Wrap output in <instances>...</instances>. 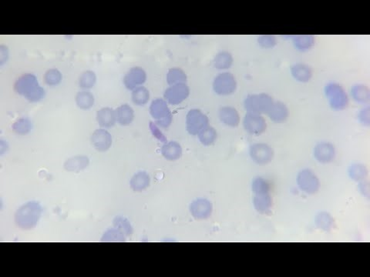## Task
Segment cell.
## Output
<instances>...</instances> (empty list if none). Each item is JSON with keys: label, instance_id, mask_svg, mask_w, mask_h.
I'll list each match as a JSON object with an SVG mask.
<instances>
[{"label": "cell", "instance_id": "6da1fadb", "mask_svg": "<svg viewBox=\"0 0 370 277\" xmlns=\"http://www.w3.org/2000/svg\"><path fill=\"white\" fill-rule=\"evenodd\" d=\"M14 89L30 103L40 101L45 97L44 89L39 85L37 77L30 73L22 75L16 80Z\"/></svg>", "mask_w": 370, "mask_h": 277}, {"label": "cell", "instance_id": "7a4b0ae2", "mask_svg": "<svg viewBox=\"0 0 370 277\" xmlns=\"http://www.w3.org/2000/svg\"><path fill=\"white\" fill-rule=\"evenodd\" d=\"M41 205L37 202H28L22 205L15 213V222L18 227L22 230H32L37 227L41 217Z\"/></svg>", "mask_w": 370, "mask_h": 277}, {"label": "cell", "instance_id": "3957f363", "mask_svg": "<svg viewBox=\"0 0 370 277\" xmlns=\"http://www.w3.org/2000/svg\"><path fill=\"white\" fill-rule=\"evenodd\" d=\"M273 103V99L269 94H252L246 97L244 102V106L248 113L267 114Z\"/></svg>", "mask_w": 370, "mask_h": 277}, {"label": "cell", "instance_id": "277c9868", "mask_svg": "<svg viewBox=\"0 0 370 277\" xmlns=\"http://www.w3.org/2000/svg\"><path fill=\"white\" fill-rule=\"evenodd\" d=\"M329 105L335 110H343L349 105V97L342 86L331 82L325 87Z\"/></svg>", "mask_w": 370, "mask_h": 277}, {"label": "cell", "instance_id": "5b68a950", "mask_svg": "<svg viewBox=\"0 0 370 277\" xmlns=\"http://www.w3.org/2000/svg\"><path fill=\"white\" fill-rule=\"evenodd\" d=\"M150 113L159 127L167 128L172 122V115L165 100L157 99L152 102Z\"/></svg>", "mask_w": 370, "mask_h": 277}, {"label": "cell", "instance_id": "8992f818", "mask_svg": "<svg viewBox=\"0 0 370 277\" xmlns=\"http://www.w3.org/2000/svg\"><path fill=\"white\" fill-rule=\"evenodd\" d=\"M236 88H237V82L234 75L231 73H221L214 79V91L219 95H231L235 92Z\"/></svg>", "mask_w": 370, "mask_h": 277}, {"label": "cell", "instance_id": "52a82bcc", "mask_svg": "<svg viewBox=\"0 0 370 277\" xmlns=\"http://www.w3.org/2000/svg\"><path fill=\"white\" fill-rule=\"evenodd\" d=\"M208 117L199 109H191L186 116V127L191 135L196 136L208 126Z\"/></svg>", "mask_w": 370, "mask_h": 277}, {"label": "cell", "instance_id": "ba28073f", "mask_svg": "<svg viewBox=\"0 0 370 277\" xmlns=\"http://www.w3.org/2000/svg\"><path fill=\"white\" fill-rule=\"evenodd\" d=\"M297 183L300 190L307 194H315L320 190V179L312 170L308 169L299 172Z\"/></svg>", "mask_w": 370, "mask_h": 277}, {"label": "cell", "instance_id": "9c48e42d", "mask_svg": "<svg viewBox=\"0 0 370 277\" xmlns=\"http://www.w3.org/2000/svg\"><path fill=\"white\" fill-rule=\"evenodd\" d=\"M243 126L247 133L255 136L262 134L267 129V124L264 117L255 113H247L244 118Z\"/></svg>", "mask_w": 370, "mask_h": 277}, {"label": "cell", "instance_id": "30bf717a", "mask_svg": "<svg viewBox=\"0 0 370 277\" xmlns=\"http://www.w3.org/2000/svg\"><path fill=\"white\" fill-rule=\"evenodd\" d=\"M251 158L258 165L270 163L274 157V151L269 145L265 143H255L249 149Z\"/></svg>", "mask_w": 370, "mask_h": 277}, {"label": "cell", "instance_id": "8fae6325", "mask_svg": "<svg viewBox=\"0 0 370 277\" xmlns=\"http://www.w3.org/2000/svg\"><path fill=\"white\" fill-rule=\"evenodd\" d=\"M190 94V89L186 83L171 86L165 93V99L171 105H178L184 101Z\"/></svg>", "mask_w": 370, "mask_h": 277}, {"label": "cell", "instance_id": "7c38bea8", "mask_svg": "<svg viewBox=\"0 0 370 277\" xmlns=\"http://www.w3.org/2000/svg\"><path fill=\"white\" fill-rule=\"evenodd\" d=\"M189 209L194 218L196 220H206L212 215L213 206L206 199H198L191 203Z\"/></svg>", "mask_w": 370, "mask_h": 277}, {"label": "cell", "instance_id": "4fadbf2b", "mask_svg": "<svg viewBox=\"0 0 370 277\" xmlns=\"http://www.w3.org/2000/svg\"><path fill=\"white\" fill-rule=\"evenodd\" d=\"M147 79V74L141 67H134L129 70L124 76L123 83L129 90H134L144 83Z\"/></svg>", "mask_w": 370, "mask_h": 277}, {"label": "cell", "instance_id": "5bb4252c", "mask_svg": "<svg viewBox=\"0 0 370 277\" xmlns=\"http://www.w3.org/2000/svg\"><path fill=\"white\" fill-rule=\"evenodd\" d=\"M91 143L99 152H106L112 145V136L107 130L99 129L92 135Z\"/></svg>", "mask_w": 370, "mask_h": 277}, {"label": "cell", "instance_id": "9a60e30c", "mask_svg": "<svg viewBox=\"0 0 370 277\" xmlns=\"http://www.w3.org/2000/svg\"><path fill=\"white\" fill-rule=\"evenodd\" d=\"M314 157L321 163H329L335 158V149L333 145L329 143H319L314 148Z\"/></svg>", "mask_w": 370, "mask_h": 277}, {"label": "cell", "instance_id": "2e32d148", "mask_svg": "<svg viewBox=\"0 0 370 277\" xmlns=\"http://www.w3.org/2000/svg\"><path fill=\"white\" fill-rule=\"evenodd\" d=\"M219 116L220 120L228 127H237L240 122L239 112L231 106H223L220 108Z\"/></svg>", "mask_w": 370, "mask_h": 277}, {"label": "cell", "instance_id": "e0dca14e", "mask_svg": "<svg viewBox=\"0 0 370 277\" xmlns=\"http://www.w3.org/2000/svg\"><path fill=\"white\" fill-rule=\"evenodd\" d=\"M267 115L273 122L276 124H282L288 119V107L282 102H274Z\"/></svg>", "mask_w": 370, "mask_h": 277}, {"label": "cell", "instance_id": "ac0fdd59", "mask_svg": "<svg viewBox=\"0 0 370 277\" xmlns=\"http://www.w3.org/2000/svg\"><path fill=\"white\" fill-rule=\"evenodd\" d=\"M255 209L261 214H267L272 212L273 201L270 193L255 194L253 198Z\"/></svg>", "mask_w": 370, "mask_h": 277}, {"label": "cell", "instance_id": "d6986e66", "mask_svg": "<svg viewBox=\"0 0 370 277\" xmlns=\"http://www.w3.org/2000/svg\"><path fill=\"white\" fill-rule=\"evenodd\" d=\"M97 120L99 125L103 128H111L117 122L115 111L109 107L102 108L97 111Z\"/></svg>", "mask_w": 370, "mask_h": 277}, {"label": "cell", "instance_id": "ffe728a7", "mask_svg": "<svg viewBox=\"0 0 370 277\" xmlns=\"http://www.w3.org/2000/svg\"><path fill=\"white\" fill-rule=\"evenodd\" d=\"M90 164V160L88 157L85 156H76L68 159L64 163V169L68 172L82 171L84 169L87 168Z\"/></svg>", "mask_w": 370, "mask_h": 277}, {"label": "cell", "instance_id": "44dd1931", "mask_svg": "<svg viewBox=\"0 0 370 277\" xmlns=\"http://www.w3.org/2000/svg\"><path fill=\"white\" fill-rule=\"evenodd\" d=\"M117 121L121 126L130 125L135 119V112L129 105L123 104L115 110Z\"/></svg>", "mask_w": 370, "mask_h": 277}, {"label": "cell", "instance_id": "7402d4cb", "mask_svg": "<svg viewBox=\"0 0 370 277\" xmlns=\"http://www.w3.org/2000/svg\"><path fill=\"white\" fill-rule=\"evenodd\" d=\"M150 178L146 172H139L134 175L130 181V187L135 192H142L150 187Z\"/></svg>", "mask_w": 370, "mask_h": 277}, {"label": "cell", "instance_id": "603a6c76", "mask_svg": "<svg viewBox=\"0 0 370 277\" xmlns=\"http://www.w3.org/2000/svg\"><path fill=\"white\" fill-rule=\"evenodd\" d=\"M291 73L294 79L302 82H307L312 77V70L305 64H299L293 66Z\"/></svg>", "mask_w": 370, "mask_h": 277}, {"label": "cell", "instance_id": "cb8c5ba5", "mask_svg": "<svg viewBox=\"0 0 370 277\" xmlns=\"http://www.w3.org/2000/svg\"><path fill=\"white\" fill-rule=\"evenodd\" d=\"M162 153L166 160L174 161L181 157L182 148L177 142H169L162 146Z\"/></svg>", "mask_w": 370, "mask_h": 277}, {"label": "cell", "instance_id": "d4e9b609", "mask_svg": "<svg viewBox=\"0 0 370 277\" xmlns=\"http://www.w3.org/2000/svg\"><path fill=\"white\" fill-rule=\"evenodd\" d=\"M353 100L359 103H367L370 100L369 89L365 85L358 84L351 89Z\"/></svg>", "mask_w": 370, "mask_h": 277}, {"label": "cell", "instance_id": "484cf974", "mask_svg": "<svg viewBox=\"0 0 370 277\" xmlns=\"http://www.w3.org/2000/svg\"><path fill=\"white\" fill-rule=\"evenodd\" d=\"M293 44L300 51L310 49L315 44V38L311 35H298L293 37Z\"/></svg>", "mask_w": 370, "mask_h": 277}, {"label": "cell", "instance_id": "4316f807", "mask_svg": "<svg viewBox=\"0 0 370 277\" xmlns=\"http://www.w3.org/2000/svg\"><path fill=\"white\" fill-rule=\"evenodd\" d=\"M232 64V55L228 52H219L214 59V67L219 70H228Z\"/></svg>", "mask_w": 370, "mask_h": 277}, {"label": "cell", "instance_id": "83f0119b", "mask_svg": "<svg viewBox=\"0 0 370 277\" xmlns=\"http://www.w3.org/2000/svg\"><path fill=\"white\" fill-rule=\"evenodd\" d=\"M198 136L201 144L205 146H208L214 144L215 142L216 141L218 133L215 128L207 126V127H205L204 130H201L198 133Z\"/></svg>", "mask_w": 370, "mask_h": 277}, {"label": "cell", "instance_id": "f1b7e54d", "mask_svg": "<svg viewBox=\"0 0 370 277\" xmlns=\"http://www.w3.org/2000/svg\"><path fill=\"white\" fill-rule=\"evenodd\" d=\"M167 81L170 86L186 83L187 76L181 69L172 68L168 71V75H167Z\"/></svg>", "mask_w": 370, "mask_h": 277}, {"label": "cell", "instance_id": "f546056e", "mask_svg": "<svg viewBox=\"0 0 370 277\" xmlns=\"http://www.w3.org/2000/svg\"><path fill=\"white\" fill-rule=\"evenodd\" d=\"M76 102L77 106L81 109H90L94 104V97L93 94L87 91H82L78 93L76 97Z\"/></svg>", "mask_w": 370, "mask_h": 277}, {"label": "cell", "instance_id": "4dcf8cb0", "mask_svg": "<svg viewBox=\"0 0 370 277\" xmlns=\"http://www.w3.org/2000/svg\"><path fill=\"white\" fill-rule=\"evenodd\" d=\"M149 99H150V93L147 88L144 86L136 88L132 93V101L138 106H144L147 104Z\"/></svg>", "mask_w": 370, "mask_h": 277}, {"label": "cell", "instance_id": "1f68e13d", "mask_svg": "<svg viewBox=\"0 0 370 277\" xmlns=\"http://www.w3.org/2000/svg\"><path fill=\"white\" fill-rule=\"evenodd\" d=\"M350 178L356 182H362L368 175L366 167L362 164H353L349 169Z\"/></svg>", "mask_w": 370, "mask_h": 277}, {"label": "cell", "instance_id": "d6a6232c", "mask_svg": "<svg viewBox=\"0 0 370 277\" xmlns=\"http://www.w3.org/2000/svg\"><path fill=\"white\" fill-rule=\"evenodd\" d=\"M316 226L325 231H330L334 225V220L330 214L327 212H320L315 220Z\"/></svg>", "mask_w": 370, "mask_h": 277}, {"label": "cell", "instance_id": "836d02e7", "mask_svg": "<svg viewBox=\"0 0 370 277\" xmlns=\"http://www.w3.org/2000/svg\"><path fill=\"white\" fill-rule=\"evenodd\" d=\"M97 76L93 71H85L81 74L79 79V86L82 89H90L95 85Z\"/></svg>", "mask_w": 370, "mask_h": 277}, {"label": "cell", "instance_id": "e575fe53", "mask_svg": "<svg viewBox=\"0 0 370 277\" xmlns=\"http://www.w3.org/2000/svg\"><path fill=\"white\" fill-rule=\"evenodd\" d=\"M252 189L254 194L270 193L271 185L264 178L257 177L252 181Z\"/></svg>", "mask_w": 370, "mask_h": 277}, {"label": "cell", "instance_id": "d590c367", "mask_svg": "<svg viewBox=\"0 0 370 277\" xmlns=\"http://www.w3.org/2000/svg\"><path fill=\"white\" fill-rule=\"evenodd\" d=\"M125 235L118 229L112 228L107 230L102 237V242H124Z\"/></svg>", "mask_w": 370, "mask_h": 277}, {"label": "cell", "instance_id": "8d00e7d4", "mask_svg": "<svg viewBox=\"0 0 370 277\" xmlns=\"http://www.w3.org/2000/svg\"><path fill=\"white\" fill-rule=\"evenodd\" d=\"M32 128V122H30V119L27 118H21L13 125V131L19 135L28 134Z\"/></svg>", "mask_w": 370, "mask_h": 277}, {"label": "cell", "instance_id": "74e56055", "mask_svg": "<svg viewBox=\"0 0 370 277\" xmlns=\"http://www.w3.org/2000/svg\"><path fill=\"white\" fill-rule=\"evenodd\" d=\"M114 227L124 233L126 236H130L133 233V228L127 219L122 217H117L113 222Z\"/></svg>", "mask_w": 370, "mask_h": 277}, {"label": "cell", "instance_id": "f35d334b", "mask_svg": "<svg viewBox=\"0 0 370 277\" xmlns=\"http://www.w3.org/2000/svg\"><path fill=\"white\" fill-rule=\"evenodd\" d=\"M44 80L49 86H57L61 82L62 75L58 70L52 69L46 71L44 75Z\"/></svg>", "mask_w": 370, "mask_h": 277}, {"label": "cell", "instance_id": "ab89813d", "mask_svg": "<svg viewBox=\"0 0 370 277\" xmlns=\"http://www.w3.org/2000/svg\"><path fill=\"white\" fill-rule=\"evenodd\" d=\"M258 44L261 46V47L270 49V48H273L276 45V39L274 36H261L258 38Z\"/></svg>", "mask_w": 370, "mask_h": 277}, {"label": "cell", "instance_id": "60d3db41", "mask_svg": "<svg viewBox=\"0 0 370 277\" xmlns=\"http://www.w3.org/2000/svg\"><path fill=\"white\" fill-rule=\"evenodd\" d=\"M369 108L366 107L365 109H362L360 113H359V121H360L363 125L367 126V127L369 126Z\"/></svg>", "mask_w": 370, "mask_h": 277}]
</instances>
